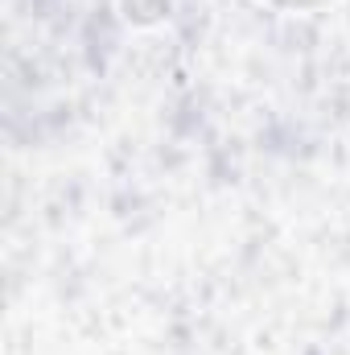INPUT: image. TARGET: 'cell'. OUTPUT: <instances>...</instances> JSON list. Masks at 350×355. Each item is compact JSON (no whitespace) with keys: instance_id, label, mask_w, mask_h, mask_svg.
Here are the masks:
<instances>
[{"instance_id":"cell-1","label":"cell","mask_w":350,"mask_h":355,"mask_svg":"<svg viewBox=\"0 0 350 355\" xmlns=\"http://www.w3.org/2000/svg\"><path fill=\"white\" fill-rule=\"evenodd\" d=\"M268 4H276V8H322L330 0H268Z\"/></svg>"}]
</instances>
